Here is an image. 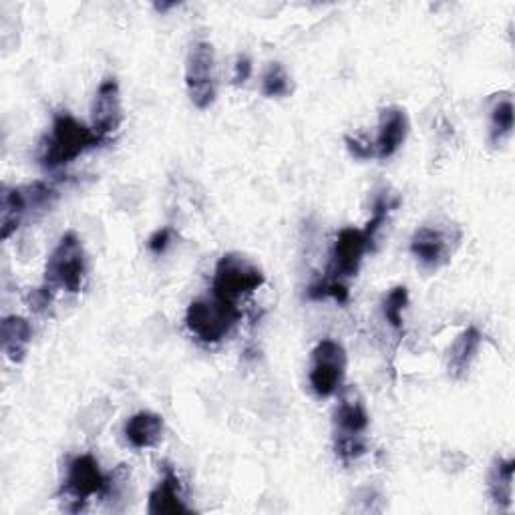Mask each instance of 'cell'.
<instances>
[{
    "instance_id": "23",
    "label": "cell",
    "mask_w": 515,
    "mask_h": 515,
    "mask_svg": "<svg viewBox=\"0 0 515 515\" xmlns=\"http://www.w3.org/2000/svg\"><path fill=\"white\" fill-rule=\"evenodd\" d=\"M53 302V290L45 284L43 288H35L31 294H29V306L35 310V312H45Z\"/></svg>"
},
{
    "instance_id": "2",
    "label": "cell",
    "mask_w": 515,
    "mask_h": 515,
    "mask_svg": "<svg viewBox=\"0 0 515 515\" xmlns=\"http://www.w3.org/2000/svg\"><path fill=\"white\" fill-rule=\"evenodd\" d=\"M371 417L359 389H340V401L334 409L332 439L336 457L349 465L367 453V433Z\"/></svg>"
},
{
    "instance_id": "7",
    "label": "cell",
    "mask_w": 515,
    "mask_h": 515,
    "mask_svg": "<svg viewBox=\"0 0 515 515\" xmlns=\"http://www.w3.org/2000/svg\"><path fill=\"white\" fill-rule=\"evenodd\" d=\"M242 318L238 306L226 304L218 298H200L188 306L186 326L188 330L206 345H216L224 340Z\"/></svg>"
},
{
    "instance_id": "13",
    "label": "cell",
    "mask_w": 515,
    "mask_h": 515,
    "mask_svg": "<svg viewBox=\"0 0 515 515\" xmlns=\"http://www.w3.org/2000/svg\"><path fill=\"white\" fill-rule=\"evenodd\" d=\"M147 511L151 515H163V513H188L190 507L184 501L182 495V481L178 473L165 465L163 475L155 489L149 493Z\"/></svg>"
},
{
    "instance_id": "17",
    "label": "cell",
    "mask_w": 515,
    "mask_h": 515,
    "mask_svg": "<svg viewBox=\"0 0 515 515\" xmlns=\"http://www.w3.org/2000/svg\"><path fill=\"white\" fill-rule=\"evenodd\" d=\"M513 469H515V461L501 459V457H497L489 469V479H487L489 497L495 509L501 513L509 511L513 505Z\"/></svg>"
},
{
    "instance_id": "10",
    "label": "cell",
    "mask_w": 515,
    "mask_h": 515,
    "mask_svg": "<svg viewBox=\"0 0 515 515\" xmlns=\"http://www.w3.org/2000/svg\"><path fill=\"white\" fill-rule=\"evenodd\" d=\"M461 232L439 226H421L411 238V254L425 270H439L445 266L459 246Z\"/></svg>"
},
{
    "instance_id": "1",
    "label": "cell",
    "mask_w": 515,
    "mask_h": 515,
    "mask_svg": "<svg viewBox=\"0 0 515 515\" xmlns=\"http://www.w3.org/2000/svg\"><path fill=\"white\" fill-rule=\"evenodd\" d=\"M369 250L373 248L363 230H355V228L340 230L332 246L326 272L310 286V294L318 300L322 298H334L336 302L347 300L349 298L347 280L359 274L363 258Z\"/></svg>"
},
{
    "instance_id": "5",
    "label": "cell",
    "mask_w": 515,
    "mask_h": 515,
    "mask_svg": "<svg viewBox=\"0 0 515 515\" xmlns=\"http://www.w3.org/2000/svg\"><path fill=\"white\" fill-rule=\"evenodd\" d=\"M266 284L264 272L246 256L230 252L224 254L214 270V298L238 306V302Z\"/></svg>"
},
{
    "instance_id": "4",
    "label": "cell",
    "mask_w": 515,
    "mask_h": 515,
    "mask_svg": "<svg viewBox=\"0 0 515 515\" xmlns=\"http://www.w3.org/2000/svg\"><path fill=\"white\" fill-rule=\"evenodd\" d=\"M87 280V254L81 238L75 232L61 236L59 244L51 252L45 268V284L57 292L79 294Z\"/></svg>"
},
{
    "instance_id": "9",
    "label": "cell",
    "mask_w": 515,
    "mask_h": 515,
    "mask_svg": "<svg viewBox=\"0 0 515 515\" xmlns=\"http://www.w3.org/2000/svg\"><path fill=\"white\" fill-rule=\"evenodd\" d=\"M186 87L198 109H208L216 101V51L208 41L192 45L186 59Z\"/></svg>"
},
{
    "instance_id": "22",
    "label": "cell",
    "mask_w": 515,
    "mask_h": 515,
    "mask_svg": "<svg viewBox=\"0 0 515 515\" xmlns=\"http://www.w3.org/2000/svg\"><path fill=\"white\" fill-rule=\"evenodd\" d=\"M397 206H399V200H395V202L391 204L389 198H385V196H381V198L375 202V206H373V216H371L367 228L363 230L365 236H367V240H369V244H371V248H375V240H377L379 230L385 226V222H387L391 210H395Z\"/></svg>"
},
{
    "instance_id": "20",
    "label": "cell",
    "mask_w": 515,
    "mask_h": 515,
    "mask_svg": "<svg viewBox=\"0 0 515 515\" xmlns=\"http://www.w3.org/2000/svg\"><path fill=\"white\" fill-rule=\"evenodd\" d=\"M262 93L268 99H282L292 93V79L282 67V63L274 61L266 67L262 75Z\"/></svg>"
},
{
    "instance_id": "11",
    "label": "cell",
    "mask_w": 515,
    "mask_h": 515,
    "mask_svg": "<svg viewBox=\"0 0 515 515\" xmlns=\"http://www.w3.org/2000/svg\"><path fill=\"white\" fill-rule=\"evenodd\" d=\"M91 129L107 141L109 135H113L121 123H123V103H121V89L115 77H107L101 81L93 107H91Z\"/></svg>"
},
{
    "instance_id": "21",
    "label": "cell",
    "mask_w": 515,
    "mask_h": 515,
    "mask_svg": "<svg viewBox=\"0 0 515 515\" xmlns=\"http://www.w3.org/2000/svg\"><path fill=\"white\" fill-rule=\"evenodd\" d=\"M409 304V290L405 286H395L385 302H383V314L387 318V322L391 324V328L395 330H403V312Z\"/></svg>"
},
{
    "instance_id": "26",
    "label": "cell",
    "mask_w": 515,
    "mask_h": 515,
    "mask_svg": "<svg viewBox=\"0 0 515 515\" xmlns=\"http://www.w3.org/2000/svg\"><path fill=\"white\" fill-rule=\"evenodd\" d=\"M347 141V147L349 151L357 157V159H369V157H375V151H373V145L371 143H361L359 139H353V137H345Z\"/></svg>"
},
{
    "instance_id": "8",
    "label": "cell",
    "mask_w": 515,
    "mask_h": 515,
    "mask_svg": "<svg viewBox=\"0 0 515 515\" xmlns=\"http://www.w3.org/2000/svg\"><path fill=\"white\" fill-rule=\"evenodd\" d=\"M347 365H349L347 351L340 342L332 338L320 340L312 351L310 373H308V383L314 395L326 399L338 393L347 377Z\"/></svg>"
},
{
    "instance_id": "15",
    "label": "cell",
    "mask_w": 515,
    "mask_h": 515,
    "mask_svg": "<svg viewBox=\"0 0 515 515\" xmlns=\"http://www.w3.org/2000/svg\"><path fill=\"white\" fill-rule=\"evenodd\" d=\"M481 342H483V336L475 326L465 328L453 340V345L449 347V353H447V371H449L451 379L461 381L467 377L471 363L475 361V357L481 349Z\"/></svg>"
},
{
    "instance_id": "24",
    "label": "cell",
    "mask_w": 515,
    "mask_h": 515,
    "mask_svg": "<svg viewBox=\"0 0 515 515\" xmlns=\"http://www.w3.org/2000/svg\"><path fill=\"white\" fill-rule=\"evenodd\" d=\"M171 244V228H159L157 232L151 234V238L147 240V248L153 254H163L167 250V246Z\"/></svg>"
},
{
    "instance_id": "27",
    "label": "cell",
    "mask_w": 515,
    "mask_h": 515,
    "mask_svg": "<svg viewBox=\"0 0 515 515\" xmlns=\"http://www.w3.org/2000/svg\"><path fill=\"white\" fill-rule=\"evenodd\" d=\"M174 7H178V3H171V5H155V9L161 11V13L167 11V9H174Z\"/></svg>"
},
{
    "instance_id": "14",
    "label": "cell",
    "mask_w": 515,
    "mask_h": 515,
    "mask_svg": "<svg viewBox=\"0 0 515 515\" xmlns=\"http://www.w3.org/2000/svg\"><path fill=\"white\" fill-rule=\"evenodd\" d=\"M31 340H33V326L27 318L13 314L0 322V345H3V353L11 363L19 365L25 361L31 347Z\"/></svg>"
},
{
    "instance_id": "3",
    "label": "cell",
    "mask_w": 515,
    "mask_h": 515,
    "mask_svg": "<svg viewBox=\"0 0 515 515\" xmlns=\"http://www.w3.org/2000/svg\"><path fill=\"white\" fill-rule=\"evenodd\" d=\"M105 143L91 127L83 125L69 113H61L53 119L51 133L45 137L41 145L39 161L45 169L55 171L67 167L77 157L87 153L89 149Z\"/></svg>"
},
{
    "instance_id": "19",
    "label": "cell",
    "mask_w": 515,
    "mask_h": 515,
    "mask_svg": "<svg viewBox=\"0 0 515 515\" xmlns=\"http://www.w3.org/2000/svg\"><path fill=\"white\" fill-rule=\"evenodd\" d=\"M513 103L511 99L499 101L491 111V123H489V141L491 145H501L513 131Z\"/></svg>"
},
{
    "instance_id": "12",
    "label": "cell",
    "mask_w": 515,
    "mask_h": 515,
    "mask_svg": "<svg viewBox=\"0 0 515 515\" xmlns=\"http://www.w3.org/2000/svg\"><path fill=\"white\" fill-rule=\"evenodd\" d=\"M409 115L403 107L391 105L385 107L379 115V129L377 139L373 143V151L377 159L393 157L405 143L409 135Z\"/></svg>"
},
{
    "instance_id": "16",
    "label": "cell",
    "mask_w": 515,
    "mask_h": 515,
    "mask_svg": "<svg viewBox=\"0 0 515 515\" xmlns=\"http://www.w3.org/2000/svg\"><path fill=\"white\" fill-rule=\"evenodd\" d=\"M163 431H165V425L161 415L141 411V413H135L125 423L123 435L133 449H149L163 439Z\"/></svg>"
},
{
    "instance_id": "6",
    "label": "cell",
    "mask_w": 515,
    "mask_h": 515,
    "mask_svg": "<svg viewBox=\"0 0 515 515\" xmlns=\"http://www.w3.org/2000/svg\"><path fill=\"white\" fill-rule=\"evenodd\" d=\"M107 487V475L101 471L99 461L85 453L77 455L69 467L67 477L63 481V487L59 491V497L63 501V507L71 513H79L87 507L91 497H103Z\"/></svg>"
},
{
    "instance_id": "25",
    "label": "cell",
    "mask_w": 515,
    "mask_h": 515,
    "mask_svg": "<svg viewBox=\"0 0 515 515\" xmlns=\"http://www.w3.org/2000/svg\"><path fill=\"white\" fill-rule=\"evenodd\" d=\"M252 77V61L246 55H240L234 65V85H244Z\"/></svg>"
},
{
    "instance_id": "18",
    "label": "cell",
    "mask_w": 515,
    "mask_h": 515,
    "mask_svg": "<svg viewBox=\"0 0 515 515\" xmlns=\"http://www.w3.org/2000/svg\"><path fill=\"white\" fill-rule=\"evenodd\" d=\"M29 200L25 188H5L3 204H0V236L9 240L29 214Z\"/></svg>"
}]
</instances>
